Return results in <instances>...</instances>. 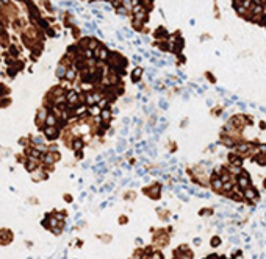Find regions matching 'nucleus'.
<instances>
[{"label":"nucleus","mask_w":266,"mask_h":259,"mask_svg":"<svg viewBox=\"0 0 266 259\" xmlns=\"http://www.w3.org/2000/svg\"><path fill=\"white\" fill-rule=\"evenodd\" d=\"M77 100H78V95H77L75 92H69L68 94V102L69 103H75Z\"/></svg>","instance_id":"4"},{"label":"nucleus","mask_w":266,"mask_h":259,"mask_svg":"<svg viewBox=\"0 0 266 259\" xmlns=\"http://www.w3.org/2000/svg\"><path fill=\"white\" fill-rule=\"evenodd\" d=\"M100 114H102V117H103L105 120H110V115H111V114H110L108 109H103V111H102Z\"/></svg>","instance_id":"8"},{"label":"nucleus","mask_w":266,"mask_h":259,"mask_svg":"<svg viewBox=\"0 0 266 259\" xmlns=\"http://www.w3.org/2000/svg\"><path fill=\"white\" fill-rule=\"evenodd\" d=\"M116 11H118V14H121V16H125L127 13H129V11H127V9H125L124 6H121V5L118 6V9H116Z\"/></svg>","instance_id":"7"},{"label":"nucleus","mask_w":266,"mask_h":259,"mask_svg":"<svg viewBox=\"0 0 266 259\" xmlns=\"http://www.w3.org/2000/svg\"><path fill=\"white\" fill-rule=\"evenodd\" d=\"M46 123H47L49 126H55V125H57V119H55V115H47Z\"/></svg>","instance_id":"5"},{"label":"nucleus","mask_w":266,"mask_h":259,"mask_svg":"<svg viewBox=\"0 0 266 259\" xmlns=\"http://www.w3.org/2000/svg\"><path fill=\"white\" fill-rule=\"evenodd\" d=\"M99 55H100L102 59H107V56H108V50H107V48H100V50H99Z\"/></svg>","instance_id":"6"},{"label":"nucleus","mask_w":266,"mask_h":259,"mask_svg":"<svg viewBox=\"0 0 266 259\" xmlns=\"http://www.w3.org/2000/svg\"><path fill=\"white\" fill-rule=\"evenodd\" d=\"M46 136L49 137V139H55V137L58 136V131L53 128V126H47L46 128Z\"/></svg>","instance_id":"2"},{"label":"nucleus","mask_w":266,"mask_h":259,"mask_svg":"<svg viewBox=\"0 0 266 259\" xmlns=\"http://www.w3.org/2000/svg\"><path fill=\"white\" fill-rule=\"evenodd\" d=\"M74 75H75V74H74V70H72V69H70V70H68V72L64 74V76H68L69 80H72V78H74Z\"/></svg>","instance_id":"9"},{"label":"nucleus","mask_w":266,"mask_h":259,"mask_svg":"<svg viewBox=\"0 0 266 259\" xmlns=\"http://www.w3.org/2000/svg\"><path fill=\"white\" fill-rule=\"evenodd\" d=\"M244 195H246V198H249V200H254V198H255V195H257V192L254 190L251 186H249V187H246V189H244Z\"/></svg>","instance_id":"3"},{"label":"nucleus","mask_w":266,"mask_h":259,"mask_svg":"<svg viewBox=\"0 0 266 259\" xmlns=\"http://www.w3.org/2000/svg\"><path fill=\"white\" fill-rule=\"evenodd\" d=\"M238 186H240L243 190H244L246 187H249V180H247V176L244 173H241L240 178H238Z\"/></svg>","instance_id":"1"}]
</instances>
